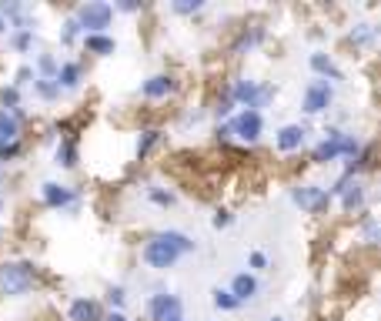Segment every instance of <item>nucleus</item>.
I'll return each instance as SVG.
<instances>
[{"label":"nucleus","instance_id":"f257e3e1","mask_svg":"<svg viewBox=\"0 0 381 321\" xmlns=\"http://www.w3.org/2000/svg\"><path fill=\"white\" fill-rule=\"evenodd\" d=\"M198 244L190 241L184 231H161V234H154L151 241L144 244V251H140V258H144V265L154 271H167V268H174L181 258L190 255Z\"/></svg>","mask_w":381,"mask_h":321},{"label":"nucleus","instance_id":"f03ea898","mask_svg":"<svg viewBox=\"0 0 381 321\" xmlns=\"http://www.w3.org/2000/svg\"><path fill=\"white\" fill-rule=\"evenodd\" d=\"M34 265H27V261H4L0 265V291L11 298H20L27 295L30 288H34Z\"/></svg>","mask_w":381,"mask_h":321},{"label":"nucleus","instance_id":"7ed1b4c3","mask_svg":"<svg viewBox=\"0 0 381 321\" xmlns=\"http://www.w3.org/2000/svg\"><path fill=\"white\" fill-rule=\"evenodd\" d=\"M77 27L84 30V34H104L111 20H114V7L111 4H104V0H90L84 7H77Z\"/></svg>","mask_w":381,"mask_h":321},{"label":"nucleus","instance_id":"20e7f679","mask_svg":"<svg viewBox=\"0 0 381 321\" xmlns=\"http://www.w3.org/2000/svg\"><path fill=\"white\" fill-rule=\"evenodd\" d=\"M228 94H231V101L241 104L244 111H261V107L274 97V87L258 84V80H234V87H231Z\"/></svg>","mask_w":381,"mask_h":321},{"label":"nucleus","instance_id":"39448f33","mask_svg":"<svg viewBox=\"0 0 381 321\" xmlns=\"http://www.w3.org/2000/svg\"><path fill=\"white\" fill-rule=\"evenodd\" d=\"M224 128H228V134H234L238 141L254 144L261 138V131H265V117H261V111H241V114L231 117Z\"/></svg>","mask_w":381,"mask_h":321},{"label":"nucleus","instance_id":"423d86ee","mask_svg":"<svg viewBox=\"0 0 381 321\" xmlns=\"http://www.w3.org/2000/svg\"><path fill=\"white\" fill-rule=\"evenodd\" d=\"M334 101V90H331L328 80H311L305 87V114H325Z\"/></svg>","mask_w":381,"mask_h":321},{"label":"nucleus","instance_id":"0eeeda50","mask_svg":"<svg viewBox=\"0 0 381 321\" xmlns=\"http://www.w3.org/2000/svg\"><path fill=\"white\" fill-rule=\"evenodd\" d=\"M291 201L301 211H311V214H318V211H325V207L331 205V198L325 188H318V184H305V188H294L291 191Z\"/></svg>","mask_w":381,"mask_h":321},{"label":"nucleus","instance_id":"6e6552de","mask_svg":"<svg viewBox=\"0 0 381 321\" xmlns=\"http://www.w3.org/2000/svg\"><path fill=\"white\" fill-rule=\"evenodd\" d=\"M147 315H151V321L178 318V315H181V298L178 295H167V291H157V295L147 298Z\"/></svg>","mask_w":381,"mask_h":321},{"label":"nucleus","instance_id":"1a4fd4ad","mask_svg":"<svg viewBox=\"0 0 381 321\" xmlns=\"http://www.w3.org/2000/svg\"><path fill=\"white\" fill-rule=\"evenodd\" d=\"M40 201H44L47 207H54V211H61V207L77 205V191L74 188H67V184H54V181H47V184H40Z\"/></svg>","mask_w":381,"mask_h":321},{"label":"nucleus","instance_id":"9d476101","mask_svg":"<svg viewBox=\"0 0 381 321\" xmlns=\"http://www.w3.org/2000/svg\"><path fill=\"white\" fill-rule=\"evenodd\" d=\"M341 131H328L325 134V141L315 147V164H331V161H338L341 157Z\"/></svg>","mask_w":381,"mask_h":321},{"label":"nucleus","instance_id":"9b49d317","mask_svg":"<svg viewBox=\"0 0 381 321\" xmlns=\"http://www.w3.org/2000/svg\"><path fill=\"white\" fill-rule=\"evenodd\" d=\"M174 90V78L171 74H154L140 84V97H147V101H164L167 94Z\"/></svg>","mask_w":381,"mask_h":321},{"label":"nucleus","instance_id":"f8f14e48","mask_svg":"<svg viewBox=\"0 0 381 321\" xmlns=\"http://www.w3.org/2000/svg\"><path fill=\"white\" fill-rule=\"evenodd\" d=\"M308 131L301 128V124H284V128L278 131V138H274V144H278L281 155H291V151H298L301 144H305Z\"/></svg>","mask_w":381,"mask_h":321},{"label":"nucleus","instance_id":"ddd939ff","mask_svg":"<svg viewBox=\"0 0 381 321\" xmlns=\"http://www.w3.org/2000/svg\"><path fill=\"white\" fill-rule=\"evenodd\" d=\"M17 141H20V111L13 114V111L0 107V147L17 144Z\"/></svg>","mask_w":381,"mask_h":321},{"label":"nucleus","instance_id":"4468645a","mask_svg":"<svg viewBox=\"0 0 381 321\" xmlns=\"http://www.w3.org/2000/svg\"><path fill=\"white\" fill-rule=\"evenodd\" d=\"M228 291L234 295L238 305H241V301H251V298H258V278L248 274V271H241V274H234V281H231Z\"/></svg>","mask_w":381,"mask_h":321},{"label":"nucleus","instance_id":"2eb2a0df","mask_svg":"<svg viewBox=\"0 0 381 321\" xmlns=\"http://www.w3.org/2000/svg\"><path fill=\"white\" fill-rule=\"evenodd\" d=\"M80 80H84V67L74 64V61H67V64L57 67V78H54V84L61 90H77L80 87Z\"/></svg>","mask_w":381,"mask_h":321},{"label":"nucleus","instance_id":"dca6fc26","mask_svg":"<svg viewBox=\"0 0 381 321\" xmlns=\"http://www.w3.org/2000/svg\"><path fill=\"white\" fill-rule=\"evenodd\" d=\"M67 315H71V321H101V308L90 298H74Z\"/></svg>","mask_w":381,"mask_h":321},{"label":"nucleus","instance_id":"f3484780","mask_svg":"<svg viewBox=\"0 0 381 321\" xmlns=\"http://www.w3.org/2000/svg\"><path fill=\"white\" fill-rule=\"evenodd\" d=\"M311 71H315V74H321V80H328V78L331 80H341L344 78L341 71L334 67V61H331L328 54H321V51L311 54Z\"/></svg>","mask_w":381,"mask_h":321},{"label":"nucleus","instance_id":"a211bd4d","mask_svg":"<svg viewBox=\"0 0 381 321\" xmlns=\"http://www.w3.org/2000/svg\"><path fill=\"white\" fill-rule=\"evenodd\" d=\"M84 47L90 54H97V57H107V54H114V40L107 37V34H84Z\"/></svg>","mask_w":381,"mask_h":321},{"label":"nucleus","instance_id":"6ab92c4d","mask_svg":"<svg viewBox=\"0 0 381 321\" xmlns=\"http://www.w3.org/2000/svg\"><path fill=\"white\" fill-rule=\"evenodd\" d=\"M57 164L61 167H77V141L74 138H64L57 144Z\"/></svg>","mask_w":381,"mask_h":321},{"label":"nucleus","instance_id":"aec40b11","mask_svg":"<svg viewBox=\"0 0 381 321\" xmlns=\"http://www.w3.org/2000/svg\"><path fill=\"white\" fill-rule=\"evenodd\" d=\"M265 40V30L261 27H251V30H244L241 34V40L234 44V54H244V51H251V47H258Z\"/></svg>","mask_w":381,"mask_h":321},{"label":"nucleus","instance_id":"412c9836","mask_svg":"<svg viewBox=\"0 0 381 321\" xmlns=\"http://www.w3.org/2000/svg\"><path fill=\"white\" fill-rule=\"evenodd\" d=\"M161 141H164V134H161V131H144V134H140V141H138V157H147Z\"/></svg>","mask_w":381,"mask_h":321},{"label":"nucleus","instance_id":"4be33fe9","mask_svg":"<svg viewBox=\"0 0 381 321\" xmlns=\"http://www.w3.org/2000/svg\"><path fill=\"white\" fill-rule=\"evenodd\" d=\"M34 94L44 97V101H54V97H61V87H57L54 80H47V78H34Z\"/></svg>","mask_w":381,"mask_h":321},{"label":"nucleus","instance_id":"5701e85b","mask_svg":"<svg viewBox=\"0 0 381 321\" xmlns=\"http://www.w3.org/2000/svg\"><path fill=\"white\" fill-rule=\"evenodd\" d=\"M211 301H214L217 311H234L238 308V301H234V295H231L228 288H214V298H211Z\"/></svg>","mask_w":381,"mask_h":321},{"label":"nucleus","instance_id":"b1692460","mask_svg":"<svg viewBox=\"0 0 381 321\" xmlns=\"http://www.w3.org/2000/svg\"><path fill=\"white\" fill-rule=\"evenodd\" d=\"M30 40H34V30H30V27H17V30L11 34V47L13 51H27Z\"/></svg>","mask_w":381,"mask_h":321},{"label":"nucleus","instance_id":"393cba45","mask_svg":"<svg viewBox=\"0 0 381 321\" xmlns=\"http://www.w3.org/2000/svg\"><path fill=\"white\" fill-rule=\"evenodd\" d=\"M57 67H61V64L54 61L51 54H40V57H37V71H40V78L54 80V78H57Z\"/></svg>","mask_w":381,"mask_h":321},{"label":"nucleus","instance_id":"a878e982","mask_svg":"<svg viewBox=\"0 0 381 321\" xmlns=\"http://www.w3.org/2000/svg\"><path fill=\"white\" fill-rule=\"evenodd\" d=\"M351 40H355V44H361V47L375 44V27H371V24H358L355 30H351Z\"/></svg>","mask_w":381,"mask_h":321},{"label":"nucleus","instance_id":"bb28decb","mask_svg":"<svg viewBox=\"0 0 381 321\" xmlns=\"http://www.w3.org/2000/svg\"><path fill=\"white\" fill-rule=\"evenodd\" d=\"M0 104H4V111H13V114H17V107H20V94H17L13 84L0 90Z\"/></svg>","mask_w":381,"mask_h":321},{"label":"nucleus","instance_id":"cd10ccee","mask_svg":"<svg viewBox=\"0 0 381 321\" xmlns=\"http://www.w3.org/2000/svg\"><path fill=\"white\" fill-rule=\"evenodd\" d=\"M147 198H151L154 205H161V207H171V205H174V194L164 191V188H151V191H147Z\"/></svg>","mask_w":381,"mask_h":321},{"label":"nucleus","instance_id":"c85d7f7f","mask_svg":"<svg viewBox=\"0 0 381 321\" xmlns=\"http://www.w3.org/2000/svg\"><path fill=\"white\" fill-rule=\"evenodd\" d=\"M77 34H80V27H77V20H74V17H71V20L64 24V34H61V40H64V44H74V40H77Z\"/></svg>","mask_w":381,"mask_h":321},{"label":"nucleus","instance_id":"c756f323","mask_svg":"<svg viewBox=\"0 0 381 321\" xmlns=\"http://www.w3.org/2000/svg\"><path fill=\"white\" fill-rule=\"evenodd\" d=\"M201 7H204L201 0H188V4H174L171 11H174V13H198Z\"/></svg>","mask_w":381,"mask_h":321},{"label":"nucleus","instance_id":"7c9ffc66","mask_svg":"<svg viewBox=\"0 0 381 321\" xmlns=\"http://www.w3.org/2000/svg\"><path fill=\"white\" fill-rule=\"evenodd\" d=\"M248 265H251L254 271H265V268H267V255H265V251H251Z\"/></svg>","mask_w":381,"mask_h":321},{"label":"nucleus","instance_id":"2f4dec72","mask_svg":"<svg viewBox=\"0 0 381 321\" xmlns=\"http://www.w3.org/2000/svg\"><path fill=\"white\" fill-rule=\"evenodd\" d=\"M107 301H111V305H114V308H121V305H124V301H127L124 288H111V291H107Z\"/></svg>","mask_w":381,"mask_h":321},{"label":"nucleus","instance_id":"473e14b6","mask_svg":"<svg viewBox=\"0 0 381 321\" xmlns=\"http://www.w3.org/2000/svg\"><path fill=\"white\" fill-rule=\"evenodd\" d=\"M211 224H214L217 231H221V228H228V224H231V211H217L214 218H211Z\"/></svg>","mask_w":381,"mask_h":321},{"label":"nucleus","instance_id":"72a5a7b5","mask_svg":"<svg viewBox=\"0 0 381 321\" xmlns=\"http://www.w3.org/2000/svg\"><path fill=\"white\" fill-rule=\"evenodd\" d=\"M231 107H234V101H231V94H224V97L217 101V117H228Z\"/></svg>","mask_w":381,"mask_h":321},{"label":"nucleus","instance_id":"f704fd0d","mask_svg":"<svg viewBox=\"0 0 381 321\" xmlns=\"http://www.w3.org/2000/svg\"><path fill=\"white\" fill-rule=\"evenodd\" d=\"M20 155V141L17 144H7V147H0V161H11V157Z\"/></svg>","mask_w":381,"mask_h":321},{"label":"nucleus","instance_id":"c9c22d12","mask_svg":"<svg viewBox=\"0 0 381 321\" xmlns=\"http://www.w3.org/2000/svg\"><path fill=\"white\" fill-rule=\"evenodd\" d=\"M365 238H368V244H378V224H375V218L365 224Z\"/></svg>","mask_w":381,"mask_h":321},{"label":"nucleus","instance_id":"e433bc0d","mask_svg":"<svg viewBox=\"0 0 381 321\" xmlns=\"http://www.w3.org/2000/svg\"><path fill=\"white\" fill-rule=\"evenodd\" d=\"M30 78H34V71H30V67H20V74H17V84H27ZM17 84H13V87H17Z\"/></svg>","mask_w":381,"mask_h":321},{"label":"nucleus","instance_id":"4c0bfd02","mask_svg":"<svg viewBox=\"0 0 381 321\" xmlns=\"http://www.w3.org/2000/svg\"><path fill=\"white\" fill-rule=\"evenodd\" d=\"M101 321H127V315H121V311H111L107 318H101Z\"/></svg>","mask_w":381,"mask_h":321},{"label":"nucleus","instance_id":"58836bf2","mask_svg":"<svg viewBox=\"0 0 381 321\" xmlns=\"http://www.w3.org/2000/svg\"><path fill=\"white\" fill-rule=\"evenodd\" d=\"M267 321H288V318H281V315H274V318H267Z\"/></svg>","mask_w":381,"mask_h":321},{"label":"nucleus","instance_id":"ea45409f","mask_svg":"<svg viewBox=\"0 0 381 321\" xmlns=\"http://www.w3.org/2000/svg\"><path fill=\"white\" fill-rule=\"evenodd\" d=\"M167 321H184V318H181V315H178V318H167Z\"/></svg>","mask_w":381,"mask_h":321},{"label":"nucleus","instance_id":"a19ab883","mask_svg":"<svg viewBox=\"0 0 381 321\" xmlns=\"http://www.w3.org/2000/svg\"><path fill=\"white\" fill-rule=\"evenodd\" d=\"M0 205H4V198H0Z\"/></svg>","mask_w":381,"mask_h":321}]
</instances>
